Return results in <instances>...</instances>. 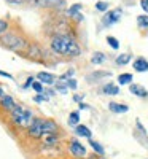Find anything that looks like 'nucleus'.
Instances as JSON below:
<instances>
[{
  "label": "nucleus",
  "mask_w": 148,
  "mask_h": 159,
  "mask_svg": "<svg viewBox=\"0 0 148 159\" xmlns=\"http://www.w3.org/2000/svg\"><path fill=\"white\" fill-rule=\"evenodd\" d=\"M134 70L136 72H146L148 70V61H145L143 57H139L134 61Z\"/></svg>",
  "instance_id": "9b49d317"
},
{
  "label": "nucleus",
  "mask_w": 148,
  "mask_h": 159,
  "mask_svg": "<svg viewBox=\"0 0 148 159\" xmlns=\"http://www.w3.org/2000/svg\"><path fill=\"white\" fill-rule=\"evenodd\" d=\"M0 105H2V108H3V110L11 111L13 108L16 107V102H15V99H13L11 96H5V97L0 99Z\"/></svg>",
  "instance_id": "1a4fd4ad"
},
{
  "label": "nucleus",
  "mask_w": 148,
  "mask_h": 159,
  "mask_svg": "<svg viewBox=\"0 0 148 159\" xmlns=\"http://www.w3.org/2000/svg\"><path fill=\"white\" fill-rule=\"evenodd\" d=\"M2 45L11 51H16V52H22L25 48H27V42L22 38V37H18L15 34H5L2 38H0Z\"/></svg>",
  "instance_id": "7ed1b4c3"
},
{
  "label": "nucleus",
  "mask_w": 148,
  "mask_h": 159,
  "mask_svg": "<svg viewBox=\"0 0 148 159\" xmlns=\"http://www.w3.org/2000/svg\"><path fill=\"white\" fill-rule=\"evenodd\" d=\"M58 130H59V127L53 119H45V137L46 135H56Z\"/></svg>",
  "instance_id": "6e6552de"
},
{
  "label": "nucleus",
  "mask_w": 148,
  "mask_h": 159,
  "mask_svg": "<svg viewBox=\"0 0 148 159\" xmlns=\"http://www.w3.org/2000/svg\"><path fill=\"white\" fill-rule=\"evenodd\" d=\"M37 78H38V81L40 83H43V84H54V81H56V76L53 75V73H48V72H40L38 75H37Z\"/></svg>",
  "instance_id": "0eeeda50"
},
{
  "label": "nucleus",
  "mask_w": 148,
  "mask_h": 159,
  "mask_svg": "<svg viewBox=\"0 0 148 159\" xmlns=\"http://www.w3.org/2000/svg\"><path fill=\"white\" fill-rule=\"evenodd\" d=\"M32 83H34V78H32V76H29V78H27V81H25V84H24V88L32 86Z\"/></svg>",
  "instance_id": "7c9ffc66"
},
{
  "label": "nucleus",
  "mask_w": 148,
  "mask_h": 159,
  "mask_svg": "<svg viewBox=\"0 0 148 159\" xmlns=\"http://www.w3.org/2000/svg\"><path fill=\"white\" fill-rule=\"evenodd\" d=\"M7 30H8V22L5 19H0V35L5 34Z\"/></svg>",
  "instance_id": "a878e982"
},
{
  "label": "nucleus",
  "mask_w": 148,
  "mask_h": 159,
  "mask_svg": "<svg viewBox=\"0 0 148 159\" xmlns=\"http://www.w3.org/2000/svg\"><path fill=\"white\" fill-rule=\"evenodd\" d=\"M51 49L56 54L67 56V57H78L81 54V49H80L78 43L67 35H56L51 40Z\"/></svg>",
  "instance_id": "f257e3e1"
},
{
  "label": "nucleus",
  "mask_w": 148,
  "mask_h": 159,
  "mask_svg": "<svg viewBox=\"0 0 148 159\" xmlns=\"http://www.w3.org/2000/svg\"><path fill=\"white\" fill-rule=\"evenodd\" d=\"M45 143L48 145V147H53V145L58 143V137L56 135H46L45 137Z\"/></svg>",
  "instance_id": "4be33fe9"
},
{
  "label": "nucleus",
  "mask_w": 148,
  "mask_h": 159,
  "mask_svg": "<svg viewBox=\"0 0 148 159\" xmlns=\"http://www.w3.org/2000/svg\"><path fill=\"white\" fill-rule=\"evenodd\" d=\"M104 94H107V96H116V94H119V89H118V86L116 84H105L104 86Z\"/></svg>",
  "instance_id": "4468645a"
},
{
  "label": "nucleus",
  "mask_w": 148,
  "mask_h": 159,
  "mask_svg": "<svg viewBox=\"0 0 148 159\" xmlns=\"http://www.w3.org/2000/svg\"><path fill=\"white\" fill-rule=\"evenodd\" d=\"M32 89L37 92V94H43V83H40V81H34V83H32Z\"/></svg>",
  "instance_id": "412c9836"
},
{
  "label": "nucleus",
  "mask_w": 148,
  "mask_h": 159,
  "mask_svg": "<svg viewBox=\"0 0 148 159\" xmlns=\"http://www.w3.org/2000/svg\"><path fill=\"white\" fill-rule=\"evenodd\" d=\"M75 134L78 137H85V139H91V130L88 126H83V124H78L75 127Z\"/></svg>",
  "instance_id": "ddd939ff"
},
{
  "label": "nucleus",
  "mask_w": 148,
  "mask_h": 159,
  "mask_svg": "<svg viewBox=\"0 0 148 159\" xmlns=\"http://www.w3.org/2000/svg\"><path fill=\"white\" fill-rule=\"evenodd\" d=\"M27 134L34 139L45 137V119L43 118H34L32 124L27 127Z\"/></svg>",
  "instance_id": "20e7f679"
},
{
  "label": "nucleus",
  "mask_w": 148,
  "mask_h": 159,
  "mask_svg": "<svg viewBox=\"0 0 148 159\" xmlns=\"http://www.w3.org/2000/svg\"><path fill=\"white\" fill-rule=\"evenodd\" d=\"M140 7L143 8L145 13H148V0H140Z\"/></svg>",
  "instance_id": "c85d7f7f"
},
{
  "label": "nucleus",
  "mask_w": 148,
  "mask_h": 159,
  "mask_svg": "<svg viewBox=\"0 0 148 159\" xmlns=\"http://www.w3.org/2000/svg\"><path fill=\"white\" fill-rule=\"evenodd\" d=\"M10 115H11V123L18 127H24V129H27L35 118L34 113L29 108L22 107V105H18V103H16V107L10 111Z\"/></svg>",
  "instance_id": "f03ea898"
},
{
  "label": "nucleus",
  "mask_w": 148,
  "mask_h": 159,
  "mask_svg": "<svg viewBox=\"0 0 148 159\" xmlns=\"http://www.w3.org/2000/svg\"><path fill=\"white\" fill-rule=\"evenodd\" d=\"M86 108H88L86 103H80V110H86Z\"/></svg>",
  "instance_id": "473e14b6"
},
{
  "label": "nucleus",
  "mask_w": 148,
  "mask_h": 159,
  "mask_svg": "<svg viewBox=\"0 0 148 159\" xmlns=\"http://www.w3.org/2000/svg\"><path fill=\"white\" fill-rule=\"evenodd\" d=\"M96 10H97V11H107V10H109V3L97 2V3H96Z\"/></svg>",
  "instance_id": "393cba45"
},
{
  "label": "nucleus",
  "mask_w": 148,
  "mask_h": 159,
  "mask_svg": "<svg viewBox=\"0 0 148 159\" xmlns=\"http://www.w3.org/2000/svg\"><path fill=\"white\" fill-rule=\"evenodd\" d=\"M7 2H10V3H13V5H21L24 0H7Z\"/></svg>",
  "instance_id": "2f4dec72"
},
{
  "label": "nucleus",
  "mask_w": 148,
  "mask_h": 159,
  "mask_svg": "<svg viewBox=\"0 0 148 159\" xmlns=\"http://www.w3.org/2000/svg\"><path fill=\"white\" fill-rule=\"evenodd\" d=\"M129 91L132 92L134 96H137V97H148V91L143 88V86H140V84H131V88H129Z\"/></svg>",
  "instance_id": "9d476101"
},
{
  "label": "nucleus",
  "mask_w": 148,
  "mask_h": 159,
  "mask_svg": "<svg viewBox=\"0 0 148 159\" xmlns=\"http://www.w3.org/2000/svg\"><path fill=\"white\" fill-rule=\"evenodd\" d=\"M69 148H70V153L73 156H76V157H85L86 156V148L78 140H70Z\"/></svg>",
  "instance_id": "423d86ee"
},
{
  "label": "nucleus",
  "mask_w": 148,
  "mask_h": 159,
  "mask_svg": "<svg viewBox=\"0 0 148 159\" xmlns=\"http://www.w3.org/2000/svg\"><path fill=\"white\" fill-rule=\"evenodd\" d=\"M131 81H132V75L131 73H121L119 76H118V83L119 84H131Z\"/></svg>",
  "instance_id": "2eb2a0df"
},
{
  "label": "nucleus",
  "mask_w": 148,
  "mask_h": 159,
  "mask_svg": "<svg viewBox=\"0 0 148 159\" xmlns=\"http://www.w3.org/2000/svg\"><path fill=\"white\" fill-rule=\"evenodd\" d=\"M137 24H139V27L142 29H148V16L146 15H142L137 18Z\"/></svg>",
  "instance_id": "6ab92c4d"
},
{
  "label": "nucleus",
  "mask_w": 148,
  "mask_h": 159,
  "mask_svg": "<svg viewBox=\"0 0 148 159\" xmlns=\"http://www.w3.org/2000/svg\"><path fill=\"white\" fill-rule=\"evenodd\" d=\"M80 8H81V5H80V3H76V5L70 7V10H69V15H70V16H80V15H78Z\"/></svg>",
  "instance_id": "b1692460"
},
{
  "label": "nucleus",
  "mask_w": 148,
  "mask_h": 159,
  "mask_svg": "<svg viewBox=\"0 0 148 159\" xmlns=\"http://www.w3.org/2000/svg\"><path fill=\"white\" fill-rule=\"evenodd\" d=\"M121 15H123V11H121L119 8H115V10L109 11V13L104 16V24H105V25H112V24L118 22L119 18H121Z\"/></svg>",
  "instance_id": "39448f33"
},
{
  "label": "nucleus",
  "mask_w": 148,
  "mask_h": 159,
  "mask_svg": "<svg viewBox=\"0 0 148 159\" xmlns=\"http://www.w3.org/2000/svg\"><path fill=\"white\" fill-rule=\"evenodd\" d=\"M0 76H5V78H8V80H13V75L8 73V72H3V70H0Z\"/></svg>",
  "instance_id": "c756f323"
},
{
  "label": "nucleus",
  "mask_w": 148,
  "mask_h": 159,
  "mask_svg": "<svg viewBox=\"0 0 148 159\" xmlns=\"http://www.w3.org/2000/svg\"><path fill=\"white\" fill-rule=\"evenodd\" d=\"M109 110L113 111V113H126L129 108H127V105L116 103V102H110V103H109Z\"/></svg>",
  "instance_id": "f8f14e48"
},
{
  "label": "nucleus",
  "mask_w": 148,
  "mask_h": 159,
  "mask_svg": "<svg viewBox=\"0 0 148 159\" xmlns=\"http://www.w3.org/2000/svg\"><path fill=\"white\" fill-rule=\"evenodd\" d=\"M65 80V78H62ZM65 83H67V88H72V89H76V81L73 78H69V80H65Z\"/></svg>",
  "instance_id": "bb28decb"
},
{
  "label": "nucleus",
  "mask_w": 148,
  "mask_h": 159,
  "mask_svg": "<svg viewBox=\"0 0 148 159\" xmlns=\"http://www.w3.org/2000/svg\"><path fill=\"white\" fill-rule=\"evenodd\" d=\"M129 61H131V54H119L116 57V64L118 65H126Z\"/></svg>",
  "instance_id": "a211bd4d"
},
{
  "label": "nucleus",
  "mask_w": 148,
  "mask_h": 159,
  "mask_svg": "<svg viewBox=\"0 0 148 159\" xmlns=\"http://www.w3.org/2000/svg\"><path fill=\"white\" fill-rule=\"evenodd\" d=\"M78 121H80V113L78 111H72L69 115V124L70 126H78Z\"/></svg>",
  "instance_id": "dca6fc26"
},
{
  "label": "nucleus",
  "mask_w": 148,
  "mask_h": 159,
  "mask_svg": "<svg viewBox=\"0 0 148 159\" xmlns=\"http://www.w3.org/2000/svg\"><path fill=\"white\" fill-rule=\"evenodd\" d=\"M105 61V56L102 54V52H94L92 57H91V62L92 64H102Z\"/></svg>",
  "instance_id": "f3484780"
},
{
  "label": "nucleus",
  "mask_w": 148,
  "mask_h": 159,
  "mask_svg": "<svg viewBox=\"0 0 148 159\" xmlns=\"http://www.w3.org/2000/svg\"><path fill=\"white\" fill-rule=\"evenodd\" d=\"M89 143H91V147H92V150L96 151V153H99L100 156H104V154H105V150L102 148V145H100V143H97V142H92V140H91Z\"/></svg>",
  "instance_id": "aec40b11"
},
{
  "label": "nucleus",
  "mask_w": 148,
  "mask_h": 159,
  "mask_svg": "<svg viewBox=\"0 0 148 159\" xmlns=\"http://www.w3.org/2000/svg\"><path fill=\"white\" fill-rule=\"evenodd\" d=\"M107 43H109L113 49H118L119 48V43H118V40L115 37H107Z\"/></svg>",
  "instance_id": "5701e85b"
},
{
  "label": "nucleus",
  "mask_w": 148,
  "mask_h": 159,
  "mask_svg": "<svg viewBox=\"0 0 148 159\" xmlns=\"http://www.w3.org/2000/svg\"><path fill=\"white\" fill-rule=\"evenodd\" d=\"M34 100H35V102H43V100H48V96H42V94H38V96H35V97H34Z\"/></svg>",
  "instance_id": "cd10ccee"
}]
</instances>
